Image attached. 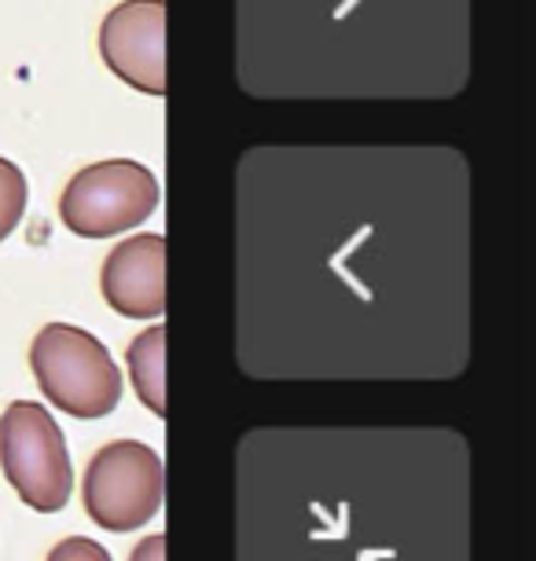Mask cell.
<instances>
[{"label":"cell","mask_w":536,"mask_h":561,"mask_svg":"<svg viewBox=\"0 0 536 561\" xmlns=\"http://www.w3.org/2000/svg\"><path fill=\"white\" fill-rule=\"evenodd\" d=\"M470 165L445 144H258L236 162L254 370H445L464 356Z\"/></svg>","instance_id":"cell-1"},{"label":"cell","mask_w":536,"mask_h":561,"mask_svg":"<svg viewBox=\"0 0 536 561\" xmlns=\"http://www.w3.org/2000/svg\"><path fill=\"white\" fill-rule=\"evenodd\" d=\"M470 0H236V84L254 100H452Z\"/></svg>","instance_id":"cell-2"},{"label":"cell","mask_w":536,"mask_h":561,"mask_svg":"<svg viewBox=\"0 0 536 561\" xmlns=\"http://www.w3.org/2000/svg\"><path fill=\"white\" fill-rule=\"evenodd\" d=\"M30 370L48 404L73 419H103L122 400V370L107 345L73 323L41 327L30 345Z\"/></svg>","instance_id":"cell-3"},{"label":"cell","mask_w":536,"mask_h":561,"mask_svg":"<svg viewBox=\"0 0 536 561\" xmlns=\"http://www.w3.org/2000/svg\"><path fill=\"white\" fill-rule=\"evenodd\" d=\"M0 470L30 511L56 514L70 503V451L45 404L15 400L0 415Z\"/></svg>","instance_id":"cell-4"},{"label":"cell","mask_w":536,"mask_h":561,"mask_svg":"<svg viewBox=\"0 0 536 561\" xmlns=\"http://www.w3.org/2000/svg\"><path fill=\"white\" fill-rule=\"evenodd\" d=\"M159 176L133 158H107L70 176L59 198V217L73 236L107 239L140 228L159 209Z\"/></svg>","instance_id":"cell-5"},{"label":"cell","mask_w":536,"mask_h":561,"mask_svg":"<svg viewBox=\"0 0 536 561\" xmlns=\"http://www.w3.org/2000/svg\"><path fill=\"white\" fill-rule=\"evenodd\" d=\"M85 511L107 533H133L155 522L166 495L162 455L140 440H114L92 455L85 484Z\"/></svg>","instance_id":"cell-6"},{"label":"cell","mask_w":536,"mask_h":561,"mask_svg":"<svg viewBox=\"0 0 536 561\" xmlns=\"http://www.w3.org/2000/svg\"><path fill=\"white\" fill-rule=\"evenodd\" d=\"M100 56L144 96H166V0H122L100 26Z\"/></svg>","instance_id":"cell-7"},{"label":"cell","mask_w":536,"mask_h":561,"mask_svg":"<svg viewBox=\"0 0 536 561\" xmlns=\"http://www.w3.org/2000/svg\"><path fill=\"white\" fill-rule=\"evenodd\" d=\"M103 301L125 320H162L166 312V239L155 231L122 239L100 272Z\"/></svg>","instance_id":"cell-8"},{"label":"cell","mask_w":536,"mask_h":561,"mask_svg":"<svg viewBox=\"0 0 536 561\" xmlns=\"http://www.w3.org/2000/svg\"><path fill=\"white\" fill-rule=\"evenodd\" d=\"M129 382L155 419H166V327L155 323L129 342Z\"/></svg>","instance_id":"cell-9"},{"label":"cell","mask_w":536,"mask_h":561,"mask_svg":"<svg viewBox=\"0 0 536 561\" xmlns=\"http://www.w3.org/2000/svg\"><path fill=\"white\" fill-rule=\"evenodd\" d=\"M26 176L23 169L8 158H0V242H4L19 228V220L26 214Z\"/></svg>","instance_id":"cell-10"},{"label":"cell","mask_w":536,"mask_h":561,"mask_svg":"<svg viewBox=\"0 0 536 561\" xmlns=\"http://www.w3.org/2000/svg\"><path fill=\"white\" fill-rule=\"evenodd\" d=\"M48 561H111V554H107V547L96 543V539L70 536V539H62V543L52 547Z\"/></svg>","instance_id":"cell-11"},{"label":"cell","mask_w":536,"mask_h":561,"mask_svg":"<svg viewBox=\"0 0 536 561\" xmlns=\"http://www.w3.org/2000/svg\"><path fill=\"white\" fill-rule=\"evenodd\" d=\"M129 561H166V536H162V533L147 536L144 543H136V550H133V558H129Z\"/></svg>","instance_id":"cell-12"}]
</instances>
